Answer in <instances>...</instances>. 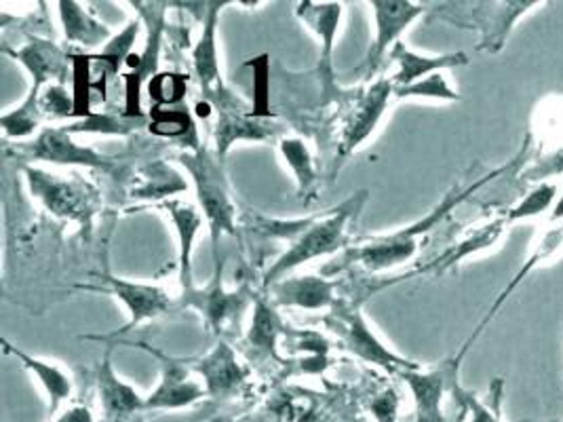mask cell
<instances>
[{"label":"cell","instance_id":"6da1fadb","mask_svg":"<svg viewBox=\"0 0 563 422\" xmlns=\"http://www.w3.org/2000/svg\"><path fill=\"white\" fill-rule=\"evenodd\" d=\"M505 169H498L489 176H484L482 180L473 182L466 188H454L452 192H448L435 210L429 211L424 218L411 222L404 229H397L388 235H378V237L365 238L357 243L355 247H351L344 256V264H361L365 270L369 273H383L388 268H395L399 264L408 263L420 245V238L427 237L433 229H437L452 211L456 210L461 203H464L473 192H477L482 186H486L492 178H496L498 174H503Z\"/></svg>","mask_w":563,"mask_h":422},{"label":"cell","instance_id":"7a4b0ae2","mask_svg":"<svg viewBox=\"0 0 563 422\" xmlns=\"http://www.w3.org/2000/svg\"><path fill=\"white\" fill-rule=\"evenodd\" d=\"M365 201H367V192L363 190L353 195L351 199H346L342 206L314 215L307 231L300 237L294 238L282 256L268 266V270L262 277L264 290L273 288L300 266L332 256L342 247H346L349 226L357 218L358 211L363 210Z\"/></svg>","mask_w":563,"mask_h":422},{"label":"cell","instance_id":"3957f363","mask_svg":"<svg viewBox=\"0 0 563 422\" xmlns=\"http://www.w3.org/2000/svg\"><path fill=\"white\" fill-rule=\"evenodd\" d=\"M178 160L192 180L197 192V208L206 218L213 247V263H220V238L224 235H236V203L232 199L222 158L207 148H195L181 153Z\"/></svg>","mask_w":563,"mask_h":422},{"label":"cell","instance_id":"277c9868","mask_svg":"<svg viewBox=\"0 0 563 422\" xmlns=\"http://www.w3.org/2000/svg\"><path fill=\"white\" fill-rule=\"evenodd\" d=\"M26 180L32 197L38 199L49 213L78 222L87 229L91 226V220L100 208V197L89 182L80 180L78 176L64 178L34 167H27Z\"/></svg>","mask_w":563,"mask_h":422},{"label":"cell","instance_id":"5b68a950","mask_svg":"<svg viewBox=\"0 0 563 422\" xmlns=\"http://www.w3.org/2000/svg\"><path fill=\"white\" fill-rule=\"evenodd\" d=\"M333 330L342 344L365 364L401 374L406 369L420 368L408 357L395 353L374 332L363 311L353 304H335L332 309Z\"/></svg>","mask_w":563,"mask_h":422},{"label":"cell","instance_id":"8992f818","mask_svg":"<svg viewBox=\"0 0 563 422\" xmlns=\"http://www.w3.org/2000/svg\"><path fill=\"white\" fill-rule=\"evenodd\" d=\"M369 7L374 11L376 36L357 68V75H363L365 79L376 75L388 53L397 43H401L404 32L427 13V4L410 0H372Z\"/></svg>","mask_w":563,"mask_h":422},{"label":"cell","instance_id":"52a82bcc","mask_svg":"<svg viewBox=\"0 0 563 422\" xmlns=\"http://www.w3.org/2000/svg\"><path fill=\"white\" fill-rule=\"evenodd\" d=\"M140 15L148 22V41L146 49L129 57L128 66L131 73L125 75V106L123 114L129 119H146L142 112V89L144 82L153 79L158 68V55L163 45V30H165V7L169 2H137Z\"/></svg>","mask_w":563,"mask_h":422},{"label":"cell","instance_id":"ba28073f","mask_svg":"<svg viewBox=\"0 0 563 422\" xmlns=\"http://www.w3.org/2000/svg\"><path fill=\"white\" fill-rule=\"evenodd\" d=\"M544 4L542 0H503V2H473L461 22L479 32V52L498 53L505 49L515 24Z\"/></svg>","mask_w":563,"mask_h":422},{"label":"cell","instance_id":"9c48e42d","mask_svg":"<svg viewBox=\"0 0 563 422\" xmlns=\"http://www.w3.org/2000/svg\"><path fill=\"white\" fill-rule=\"evenodd\" d=\"M137 346L154 355L161 364V380L153 393L146 397L144 412H176L190 408L207 397L203 382H197L190 376V369L181 362L167 357L163 351L154 348L151 344L140 343Z\"/></svg>","mask_w":563,"mask_h":422},{"label":"cell","instance_id":"30bf717a","mask_svg":"<svg viewBox=\"0 0 563 422\" xmlns=\"http://www.w3.org/2000/svg\"><path fill=\"white\" fill-rule=\"evenodd\" d=\"M461 357L445 359L433 369H406L399 376L406 380L413 408L416 421L413 422H443V397L448 391H456L459 371H461Z\"/></svg>","mask_w":563,"mask_h":422},{"label":"cell","instance_id":"8fae6325","mask_svg":"<svg viewBox=\"0 0 563 422\" xmlns=\"http://www.w3.org/2000/svg\"><path fill=\"white\" fill-rule=\"evenodd\" d=\"M22 153L27 160H41L53 165H68V167H87V169H103L110 171L114 160L91 146H82L75 140V135L66 127H49L43 130L34 137V142L24 144Z\"/></svg>","mask_w":563,"mask_h":422},{"label":"cell","instance_id":"7c38bea8","mask_svg":"<svg viewBox=\"0 0 563 422\" xmlns=\"http://www.w3.org/2000/svg\"><path fill=\"white\" fill-rule=\"evenodd\" d=\"M222 268H224L222 260L216 263V273L203 290L192 288V290L181 291V307L199 311L207 327L218 334L224 330L229 321L239 313H243L250 302L245 291H229L224 288Z\"/></svg>","mask_w":563,"mask_h":422},{"label":"cell","instance_id":"4fadbf2b","mask_svg":"<svg viewBox=\"0 0 563 422\" xmlns=\"http://www.w3.org/2000/svg\"><path fill=\"white\" fill-rule=\"evenodd\" d=\"M390 98H395V85L390 79H378L361 91L344 127L342 155H351L376 133L385 119Z\"/></svg>","mask_w":563,"mask_h":422},{"label":"cell","instance_id":"5bb4252c","mask_svg":"<svg viewBox=\"0 0 563 422\" xmlns=\"http://www.w3.org/2000/svg\"><path fill=\"white\" fill-rule=\"evenodd\" d=\"M103 281H106V286L96 288V290L114 296L117 300L123 302V307L128 311L129 321L117 334H128L133 327L142 325L144 321L165 315L172 309L169 293L158 286L135 284V281H128V279H121L114 275H103Z\"/></svg>","mask_w":563,"mask_h":422},{"label":"cell","instance_id":"9a60e30c","mask_svg":"<svg viewBox=\"0 0 563 422\" xmlns=\"http://www.w3.org/2000/svg\"><path fill=\"white\" fill-rule=\"evenodd\" d=\"M338 281L330 277H285L273 288H268L271 302L275 307H287V309H302V311H323L333 309L338 304L335 300Z\"/></svg>","mask_w":563,"mask_h":422},{"label":"cell","instance_id":"2e32d148","mask_svg":"<svg viewBox=\"0 0 563 422\" xmlns=\"http://www.w3.org/2000/svg\"><path fill=\"white\" fill-rule=\"evenodd\" d=\"M203 378L207 396L218 399H231L241 396L247 382V369L239 362L231 344L220 341L211 353L199 359L195 366Z\"/></svg>","mask_w":563,"mask_h":422},{"label":"cell","instance_id":"e0dca14e","mask_svg":"<svg viewBox=\"0 0 563 422\" xmlns=\"http://www.w3.org/2000/svg\"><path fill=\"white\" fill-rule=\"evenodd\" d=\"M562 252L563 220H560V222H549V229H547V231L540 235L537 243H534V247H532L530 256L526 258V263L521 264V268L517 270V275L509 281V286L500 291V296H498V298L494 300V304L489 307V311H487V315L484 316V321L477 325V330L473 332V336L468 338V343L464 344V348L459 353L461 359L464 357V353L471 348V344L475 343V338L484 332V327H486L487 323H489L494 316L498 315V311L503 309V304L511 298L512 291L517 290V288L526 281V277H528L530 273H534L542 264L551 263L553 258H558Z\"/></svg>","mask_w":563,"mask_h":422},{"label":"cell","instance_id":"ac0fdd59","mask_svg":"<svg viewBox=\"0 0 563 422\" xmlns=\"http://www.w3.org/2000/svg\"><path fill=\"white\" fill-rule=\"evenodd\" d=\"M298 20L319 38V73L325 79V85L332 82L333 77V49L338 41V32L342 26L344 7L340 2H314L305 0L296 9Z\"/></svg>","mask_w":563,"mask_h":422},{"label":"cell","instance_id":"d6986e66","mask_svg":"<svg viewBox=\"0 0 563 422\" xmlns=\"http://www.w3.org/2000/svg\"><path fill=\"white\" fill-rule=\"evenodd\" d=\"M388 62L395 66L393 85L395 89L408 87L418 80L427 79L437 73H445L452 68H461L468 64V55L464 52L441 53V55H422L411 52L406 43H397L393 52L388 53Z\"/></svg>","mask_w":563,"mask_h":422},{"label":"cell","instance_id":"ffe728a7","mask_svg":"<svg viewBox=\"0 0 563 422\" xmlns=\"http://www.w3.org/2000/svg\"><path fill=\"white\" fill-rule=\"evenodd\" d=\"M98 396L102 406L103 419L108 422H123L144 412L146 397L140 396L135 387L125 382L112 366L110 351L98 366Z\"/></svg>","mask_w":563,"mask_h":422},{"label":"cell","instance_id":"44dd1931","mask_svg":"<svg viewBox=\"0 0 563 422\" xmlns=\"http://www.w3.org/2000/svg\"><path fill=\"white\" fill-rule=\"evenodd\" d=\"M11 57H15L32 77V87H30V96L41 98L43 91L53 85V77L57 79H68L73 73L68 68V57L52 41H41L34 38L32 43H27L26 47L18 49V52H9Z\"/></svg>","mask_w":563,"mask_h":422},{"label":"cell","instance_id":"7402d4cb","mask_svg":"<svg viewBox=\"0 0 563 422\" xmlns=\"http://www.w3.org/2000/svg\"><path fill=\"white\" fill-rule=\"evenodd\" d=\"M158 210L163 211L172 226L176 229V237H178V268H179V286L181 291L192 290V252H195V243L203 229V213L192 206V203H184V201H165L158 203Z\"/></svg>","mask_w":563,"mask_h":422},{"label":"cell","instance_id":"603a6c76","mask_svg":"<svg viewBox=\"0 0 563 422\" xmlns=\"http://www.w3.org/2000/svg\"><path fill=\"white\" fill-rule=\"evenodd\" d=\"M227 4H232V2H203V32H201L199 43L192 49L195 75L209 96H216L218 87L222 89L218 24H220V13Z\"/></svg>","mask_w":563,"mask_h":422},{"label":"cell","instance_id":"cb8c5ba5","mask_svg":"<svg viewBox=\"0 0 563 422\" xmlns=\"http://www.w3.org/2000/svg\"><path fill=\"white\" fill-rule=\"evenodd\" d=\"M2 348H4L7 355H13L30 371V376L41 385V389L47 396V408H49L52 414H55L62 408L64 401L70 399L73 389H75L70 371H66L55 362L34 357V355H30L26 351H22V348L7 343V341H2Z\"/></svg>","mask_w":563,"mask_h":422},{"label":"cell","instance_id":"d4e9b609","mask_svg":"<svg viewBox=\"0 0 563 422\" xmlns=\"http://www.w3.org/2000/svg\"><path fill=\"white\" fill-rule=\"evenodd\" d=\"M507 229H509V222H507L505 215L489 220L486 224L477 226L475 231H471L468 235H464V237H462L459 243H454L450 249H445V252L437 258L435 263H431L424 268V273H427V270L443 273V270H448V268L461 264L462 260H466V258H471V256H475V254H482V252H486V249L496 247V245L500 243V238H503Z\"/></svg>","mask_w":563,"mask_h":422},{"label":"cell","instance_id":"484cf974","mask_svg":"<svg viewBox=\"0 0 563 422\" xmlns=\"http://www.w3.org/2000/svg\"><path fill=\"white\" fill-rule=\"evenodd\" d=\"M57 11L64 26L66 43L85 47V49H96V47H103L112 38L108 26L100 20H96L87 9H82L80 2L59 0Z\"/></svg>","mask_w":563,"mask_h":422},{"label":"cell","instance_id":"4316f807","mask_svg":"<svg viewBox=\"0 0 563 422\" xmlns=\"http://www.w3.org/2000/svg\"><path fill=\"white\" fill-rule=\"evenodd\" d=\"M277 130L264 119L243 116L234 112H224L216 125V155L222 158L234 142H264L275 137Z\"/></svg>","mask_w":563,"mask_h":422},{"label":"cell","instance_id":"83f0119b","mask_svg":"<svg viewBox=\"0 0 563 422\" xmlns=\"http://www.w3.org/2000/svg\"><path fill=\"white\" fill-rule=\"evenodd\" d=\"M283 325L282 316L277 313L275 304L268 302L266 298L257 296L254 304V319L247 332V344L256 351L257 355L266 357H277V346L282 338Z\"/></svg>","mask_w":563,"mask_h":422},{"label":"cell","instance_id":"f1b7e54d","mask_svg":"<svg viewBox=\"0 0 563 422\" xmlns=\"http://www.w3.org/2000/svg\"><path fill=\"white\" fill-rule=\"evenodd\" d=\"M279 153L296 178L300 199L310 201L317 192L319 178H317L314 163H312V155L308 151L307 142L302 137H283L279 142Z\"/></svg>","mask_w":563,"mask_h":422},{"label":"cell","instance_id":"f546056e","mask_svg":"<svg viewBox=\"0 0 563 422\" xmlns=\"http://www.w3.org/2000/svg\"><path fill=\"white\" fill-rule=\"evenodd\" d=\"M188 188L176 169L165 163H154L140 169V185L133 188L135 199H165Z\"/></svg>","mask_w":563,"mask_h":422},{"label":"cell","instance_id":"4dcf8cb0","mask_svg":"<svg viewBox=\"0 0 563 422\" xmlns=\"http://www.w3.org/2000/svg\"><path fill=\"white\" fill-rule=\"evenodd\" d=\"M560 199V186L555 182H538L530 192H526L511 210L505 213L509 226L523 222V220H534L540 218L547 211H553L555 203Z\"/></svg>","mask_w":563,"mask_h":422},{"label":"cell","instance_id":"1f68e13d","mask_svg":"<svg viewBox=\"0 0 563 422\" xmlns=\"http://www.w3.org/2000/svg\"><path fill=\"white\" fill-rule=\"evenodd\" d=\"M140 34V22L133 20L129 22L128 26L123 27L119 34H114L106 45H103L100 53L89 55L93 62L102 64V70L110 77H117L119 70L129 62V57L133 55V43Z\"/></svg>","mask_w":563,"mask_h":422},{"label":"cell","instance_id":"d6a6232c","mask_svg":"<svg viewBox=\"0 0 563 422\" xmlns=\"http://www.w3.org/2000/svg\"><path fill=\"white\" fill-rule=\"evenodd\" d=\"M146 119H129L121 114H108V112H91L85 119H78L70 127H66L73 135L77 133H96V135H129L135 132L137 125H142Z\"/></svg>","mask_w":563,"mask_h":422},{"label":"cell","instance_id":"836d02e7","mask_svg":"<svg viewBox=\"0 0 563 422\" xmlns=\"http://www.w3.org/2000/svg\"><path fill=\"white\" fill-rule=\"evenodd\" d=\"M395 98L399 100H429V102H459L461 96L450 85L445 73H437L427 79L418 80L408 87L395 89Z\"/></svg>","mask_w":563,"mask_h":422},{"label":"cell","instance_id":"e575fe53","mask_svg":"<svg viewBox=\"0 0 563 422\" xmlns=\"http://www.w3.org/2000/svg\"><path fill=\"white\" fill-rule=\"evenodd\" d=\"M188 82L178 73H158L148 80V96L153 108H176L184 106Z\"/></svg>","mask_w":563,"mask_h":422},{"label":"cell","instance_id":"d590c367","mask_svg":"<svg viewBox=\"0 0 563 422\" xmlns=\"http://www.w3.org/2000/svg\"><path fill=\"white\" fill-rule=\"evenodd\" d=\"M148 127L161 137H181L188 130H192V119L186 106L153 108Z\"/></svg>","mask_w":563,"mask_h":422},{"label":"cell","instance_id":"8d00e7d4","mask_svg":"<svg viewBox=\"0 0 563 422\" xmlns=\"http://www.w3.org/2000/svg\"><path fill=\"white\" fill-rule=\"evenodd\" d=\"M41 112L49 119H66L75 114V96L66 91L64 85H49L41 96Z\"/></svg>","mask_w":563,"mask_h":422},{"label":"cell","instance_id":"74e56055","mask_svg":"<svg viewBox=\"0 0 563 422\" xmlns=\"http://www.w3.org/2000/svg\"><path fill=\"white\" fill-rule=\"evenodd\" d=\"M454 396L459 401H462L468 410V422H503V414H500V396L494 399V406L484 403L482 399H477L475 393L464 391V389H456Z\"/></svg>","mask_w":563,"mask_h":422},{"label":"cell","instance_id":"f35d334b","mask_svg":"<svg viewBox=\"0 0 563 422\" xmlns=\"http://www.w3.org/2000/svg\"><path fill=\"white\" fill-rule=\"evenodd\" d=\"M372 417L376 422L399 421V396L395 389H386L380 396L374 397L369 403Z\"/></svg>","mask_w":563,"mask_h":422},{"label":"cell","instance_id":"ab89813d","mask_svg":"<svg viewBox=\"0 0 563 422\" xmlns=\"http://www.w3.org/2000/svg\"><path fill=\"white\" fill-rule=\"evenodd\" d=\"M526 180H534V182H547V178L551 176H563V144L544 160H537L534 167H530L526 171Z\"/></svg>","mask_w":563,"mask_h":422},{"label":"cell","instance_id":"60d3db41","mask_svg":"<svg viewBox=\"0 0 563 422\" xmlns=\"http://www.w3.org/2000/svg\"><path fill=\"white\" fill-rule=\"evenodd\" d=\"M53 422H96V417L87 406H73L59 417H55Z\"/></svg>","mask_w":563,"mask_h":422},{"label":"cell","instance_id":"b9f144b4","mask_svg":"<svg viewBox=\"0 0 563 422\" xmlns=\"http://www.w3.org/2000/svg\"><path fill=\"white\" fill-rule=\"evenodd\" d=\"M560 220H563V190L560 199H558V203H555V208H553L551 215H549V222H560Z\"/></svg>","mask_w":563,"mask_h":422},{"label":"cell","instance_id":"7bdbcfd3","mask_svg":"<svg viewBox=\"0 0 563 422\" xmlns=\"http://www.w3.org/2000/svg\"><path fill=\"white\" fill-rule=\"evenodd\" d=\"M459 403H461V410H459V414H456L454 422H466L468 421V410H466V406H464L462 401H459Z\"/></svg>","mask_w":563,"mask_h":422}]
</instances>
